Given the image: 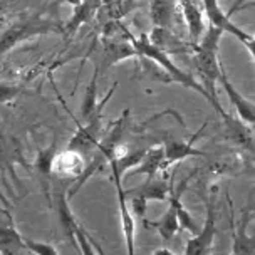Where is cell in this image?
<instances>
[{
    "mask_svg": "<svg viewBox=\"0 0 255 255\" xmlns=\"http://www.w3.org/2000/svg\"><path fill=\"white\" fill-rule=\"evenodd\" d=\"M225 34L223 30L217 29V27L208 25V29H205L200 42L193 47V52H191V62H193L195 71L198 72L200 76V83L205 89L208 91L210 98L215 103V109L220 115L225 123L230 120V116L225 113V109L222 108L220 101H218L217 96V89L215 84L220 79V74L223 71V66L220 62V57H218V47H220V39L222 35Z\"/></svg>",
    "mask_w": 255,
    "mask_h": 255,
    "instance_id": "cell-1",
    "label": "cell"
},
{
    "mask_svg": "<svg viewBox=\"0 0 255 255\" xmlns=\"http://www.w3.org/2000/svg\"><path fill=\"white\" fill-rule=\"evenodd\" d=\"M128 39L131 40V44H133L134 49L138 51V56L146 59V61H151L153 64H156L159 69L170 77L171 83L181 84L183 88H188L191 91H195V93H198L202 98H205L213 108H215V103H213V99L210 98L208 91L202 86V83L195 79L191 74H188V72L180 69V67L171 61L170 54H166L165 51H161V49H158L156 45H153L151 42H149L148 34H141L139 37H134L131 32H128Z\"/></svg>",
    "mask_w": 255,
    "mask_h": 255,
    "instance_id": "cell-2",
    "label": "cell"
},
{
    "mask_svg": "<svg viewBox=\"0 0 255 255\" xmlns=\"http://www.w3.org/2000/svg\"><path fill=\"white\" fill-rule=\"evenodd\" d=\"M52 32L54 34H64V25H59L52 20L39 19V17H32L27 22L12 25L10 29H7L0 35V57L5 56L10 49L27 39L42 34H52Z\"/></svg>",
    "mask_w": 255,
    "mask_h": 255,
    "instance_id": "cell-3",
    "label": "cell"
},
{
    "mask_svg": "<svg viewBox=\"0 0 255 255\" xmlns=\"http://www.w3.org/2000/svg\"><path fill=\"white\" fill-rule=\"evenodd\" d=\"M217 239V215H215V202L213 197L207 202V215H205L203 225L191 239L186 242L185 250L181 255H212L215 249Z\"/></svg>",
    "mask_w": 255,
    "mask_h": 255,
    "instance_id": "cell-4",
    "label": "cell"
},
{
    "mask_svg": "<svg viewBox=\"0 0 255 255\" xmlns=\"http://www.w3.org/2000/svg\"><path fill=\"white\" fill-rule=\"evenodd\" d=\"M111 175L115 178L116 185V193H118V207H120V220H121V230L125 235V244H126V254L128 255H136V220L134 215L131 212L129 205H128V197L123 190V175L118 171L116 163L113 159H109L108 163Z\"/></svg>",
    "mask_w": 255,
    "mask_h": 255,
    "instance_id": "cell-5",
    "label": "cell"
},
{
    "mask_svg": "<svg viewBox=\"0 0 255 255\" xmlns=\"http://www.w3.org/2000/svg\"><path fill=\"white\" fill-rule=\"evenodd\" d=\"M202 5H203V13L207 15L208 24L212 27H217V29L225 32V34L235 35L242 44L249 39L250 34H247L245 30H242V27H239L232 22L230 15L222 8L220 0H202Z\"/></svg>",
    "mask_w": 255,
    "mask_h": 255,
    "instance_id": "cell-6",
    "label": "cell"
},
{
    "mask_svg": "<svg viewBox=\"0 0 255 255\" xmlns=\"http://www.w3.org/2000/svg\"><path fill=\"white\" fill-rule=\"evenodd\" d=\"M173 185L161 176H149V178L136 186L134 190H125L128 198H139L143 202H165L170 198Z\"/></svg>",
    "mask_w": 255,
    "mask_h": 255,
    "instance_id": "cell-7",
    "label": "cell"
},
{
    "mask_svg": "<svg viewBox=\"0 0 255 255\" xmlns=\"http://www.w3.org/2000/svg\"><path fill=\"white\" fill-rule=\"evenodd\" d=\"M86 168L84 154L76 151V149H69L66 151L56 153L52 159V175L59 176V178H79L83 175Z\"/></svg>",
    "mask_w": 255,
    "mask_h": 255,
    "instance_id": "cell-8",
    "label": "cell"
},
{
    "mask_svg": "<svg viewBox=\"0 0 255 255\" xmlns=\"http://www.w3.org/2000/svg\"><path fill=\"white\" fill-rule=\"evenodd\" d=\"M218 83L222 84L223 91L227 93V98L230 99L232 106L235 108V111L240 120H242L245 125H255V104L252 101H249L247 98H244V96L237 91L235 86L230 83V79L225 71H222Z\"/></svg>",
    "mask_w": 255,
    "mask_h": 255,
    "instance_id": "cell-9",
    "label": "cell"
},
{
    "mask_svg": "<svg viewBox=\"0 0 255 255\" xmlns=\"http://www.w3.org/2000/svg\"><path fill=\"white\" fill-rule=\"evenodd\" d=\"M207 125H203V128ZM203 128L198 131L197 134H193L190 138V141H178V139H170L166 141V144L163 146L165 149V163H166V168L175 165V163H180L183 159L190 158V156H205L203 151H200L193 146V143L197 141L198 134L203 131Z\"/></svg>",
    "mask_w": 255,
    "mask_h": 255,
    "instance_id": "cell-10",
    "label": "cell"
},
{
    "mask_svg": "<svg viewBox=\"0 0 255 255\" xmlns=\"http://www.w3.org/2000/svg\"><path fill=\"white\" fill-rule=\"evenodd\" d=\"M149 42L153 45H156L158 49L165 51L166 54H181V52H193L195 44H186L183 42L180 37H176L175 32L168 30V29H161V27H154V29L149 32L148 35Z\"/></svg>",
    "mask_w": 255,
    "mask_h": 255,
    "instance_id": "cell-11",
    "label": "cell"
},
{
    "mask_svg": "<svg viewBox=\"0 0 255 255\" xmlns=\"http://www.w3.org/2000/svg\"><path fill=\"white\" fill-rule=\"evenodd\" d=\"M180 10L183 13V19L188 25V35L191 44L197 45L202 39L205 32V24H203V13L202 8L197 3V0H178Z\"/></svg>",
    "mask_w": 255,
    "mask_h": 255,
    "instance_id": "cell-12",
    "label": "cell"
},
{
    "mask_svg": "<svg viewBox=\"0 0 255 255\" xmlns=\"http://www.w3.org/2000/svg\"><path fill=\"white\" fill-rule=\"evenodd\" d=\"M131 57H139L134 45L125 39H104L103 51V67H111L115 64L126 61Z\"/></svg>",
    "mask_w": 255,
    "mask_h": 255,
    "instance_id": "cell-13",
    "label": "cell"
},
{
    "mask_svg": "<svg viewBox=\"0 0 255 255\" xmlns=\"http://www.w3.org/2000/svg\"><path fill=\"white\" fill-rule=\"evenodd\" d=\"M98 74H99V69H96L94 74H93V79H91L88 89H86V96H84L83 106H81V118H83L86 123H88L94 115H98V113H103V108L106 106V103L109 101V99H111L113 93H115L116 88H118V83L113 84V88L109 89L108 96L98 104V96H96V89H98Z\"/></svg>",
    "mask_w": 255,
    "mask_h": 255,
    "instance_id": "cell-14",
    "label": "cell"
},
{
    "mask_svg": "<svg viewBox=\"0 0 255 255\" xmlns=\"http://www.w3.org/2000/svg\"><path fill=\"white\" fill-rule=\"evenodd\" d=\"M173 190V188H171ZM168 205L166 212L163 213L161 218L156 222H144L146 227H153V229L158 230V234L161 235L163 240L170 242V240L178 234L180 230V222H178V213H176V202H175V195L170 193V198H168Z\"/></svg>",
    "mask_w": 255,
    "mask_h": 255,
    "instance_id": "cell-15",
    "label": "cell"
},
{
    "mask_svg": "<svg viewBox=\"0 0 255 255\" xmlns=\"http://www.w3.org/2000/svg\"><path fill=\"white\" fill-rule=\"evenodd\" d=\"M103 7V0H81L79 5L74 7V13L67 24L64 25V35H74L81 25L88 24Z\"/></svg>",
    "mask_w": 255,
    "mask_h": 255,
    "instance_id": "cell-16",
    "label": "cell"
},
{
    "mask_svg": "<svg viewBox=\"0 0 255 255\" xmlns=\"http://www.w3.org/2000/svg\"><path fill=\"white\" fill-rule=\"evenodd\" d=\"M165 171V149H163V146H153L146 148V153H144L143 159L139 161V165L134 166L129 173L131 175H146L149 178V176H156Z\"/></svg>",
    "mask_w": 255,
    "mask_h": 255,
    "instance_id": "cell-17",
    "label": "cell"
},
{
    "mask_svg": "<svg viewBox=\"0 0 255 255\" xmlns=\"http://www.w3.org/2000/svg\"><path fill=\"white\" fill-rule=\"evenodd\" d=\"M151 20L154 27L173 30L176 24V5L171 0H151Z\"/></svg>",
    "mask_w": 255,
    "mask_h": 255,
    "instance_id": "cell-18",
    "label": "cell"
},
{
    "mask_svg": "<svg viewBox=\"0 0 255 255\" xmlns=\"http://www.w3.org/2000/svg\"><path fill=\"white\" fill-rule=\"evenodd\" d=\"M57 212H59V218H61V225H62L64 232H66V234L69 235L71 240H72V234H74V229H76L77 225H79V223H77L74 215H72L66 193H62L61 197H59V200H57Z\"/></svg>",
    "mask_w": 255,
    "mask_h": 255,
    "instance_id": "cell-19",
    "label": "cell"
},
{
    "mask_svg": "<svg viewBox=\"0 0 255 255\" xmlns=\"http://www.w3.org/2000/svg\"><path fill=\"white\" fill-rule=\"evenodd\" d=\"M56 156V143L52 144L51 148L44 149V151L39 153L37 156V170L40 173V176H44V178H49V176H52V159Z\"/></svg>",
    "mask_w": 255,
    "mask_h": 255,
    "instance_id": "cell-20",
    "label": "cell"
},
{
    "mask_svg": "<svg viewBox=\"0 0 255 255\" xmlns=\"http://www.w3.org/2000/svg\"><path fill=\"white\" fill-rule=\"evenodd\" d=\"M72 240H74V244H77V247H79L81 255H98L93 242H91V239H89V235L86 234L84 229L81 225H77L74 229Z\"/></svg>",
    "mask_w": 255,
    "mask_h": 255,
    "instance_id": "cell-21",
    "label": "cell"
},
{
    "mask_svg": "<svg viewBox=\"0 0 255 255\" xmlns=\"http://www.w3.org/2000/svg\"><path fill=\"white\" fill-rule=\"evenodd\" d=\"M24 247L34 255H59L57 249L54 247V245L47 244V242H40V240L25 239L24 240Z\"/></svg>",
    "mask_w": 255,
    "mask_h": 255,
    "instance_id": "cell-22",
    "label": "cell"
},
{
    "mask_svg": "<svg viewBox=\"0 0 255 255\" xmlns=\"http://www.w3.org/2000/svg\"><path fill=\"white\" fill-rule=\"evenodd\" d=\"M20 89L19 88H13V86H5V84H0V103H8L13 101V99L19 96Z\"/></svg>",
    "mask_w": 255,
    "mask_h": 255,
    "instance_id": "cell-23",
    "label": "cell"
},
{
    "mask_svg": "<svg viewBox=\"0 0 255 255\" xmlns=\"http://www.w3.org/2000/svg\"><path fill=\"white\" fill-rule=\"evenodd\" d=\"M244 45L247 47V51L250 52V56H252L254 62H255V35H249V39L245 40Z\"/></svg>",
    "mask_w": 255,
    "mask_h": 255,
    "instance_id": "cell-24",
    "label": "cell"
},
{
    "mask_svg": "<svg viewBox=\"0 0 255 255\" xmlns=\"http://www.w3.org/2000/svg\"><path fill=\"white\" fill-rule=\"evenodd\" d=\"M153 255H178V254L171 252V250H170V249H166V247H161V249H156V250H154Z\"/></svg>",
    "mask_w": 255,
    "mask_h": 255,
    "instance_id": "cell-25",
    "label": "cell"
},
{
    "mask_svg": "<svg viewBox=\"0 0 255 255\" xmlns=\"http://www.w3.org/2000/svg\"><path fill=\"white\" fill-rule=\"evenodd\" d=\"M89 239H91V237H89ZM91 242H93V245H94V249H96V252H98V255H104L103 249L99 247V245H98V242H96V240H93V239H91Z\"/></svg>",
    "mask_w": 255,
    "mask_h": 255,
    "instance_id": "cell-26",
    "label": "cell"
}]
</instances>
